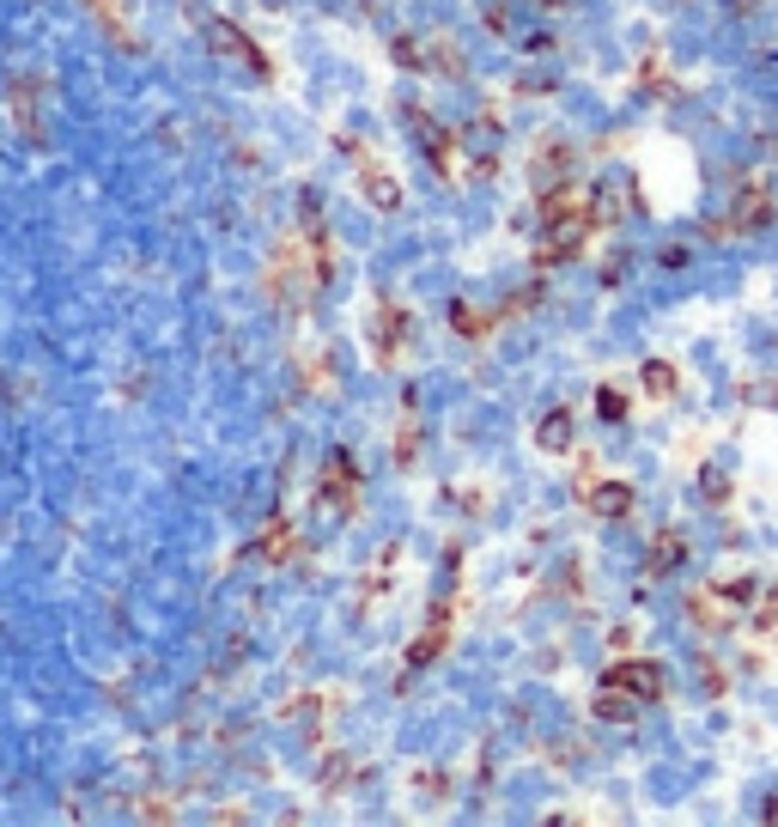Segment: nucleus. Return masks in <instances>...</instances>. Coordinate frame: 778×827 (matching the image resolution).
<instances>
[{
	"label": "nucleus",
	"mask_w": 778,
	"mask_h": 827,
	"mask_svg": "<svg viewBox=\"0 0 778 827\" xmlns=\"http://www.w3.org/2000/svg\"><path fill=\"white\" fill-rule=\"evenodd\" d=\"M608 682H614V688H627V694H645V700L663 694V675H657L651 663H620V669H608Z\"/></svg>",
	"instance_id": "1"
},
{
	"label": "nucleus",
	"mask_w": 778,
	"mask_h": 827,
	"mask_svg": "<svg viewBox=\"0 0 778 827\" xmlns=\"http://www.w3.org/2000/svg\"><path fill=\"white\" fill-rule=\"evenodd\" d=\"M627 505H633V487H627V481H602V487H596V511H614V517H620Z\"/></svg>",
	"instance_id": "2"
},
{
	"label": "nucleus",
	"mask_w": 778,
	"mask_h": 827,
	"mask_svg": "<svg viewBox=\"0 0 778 827\" xmlns=\"http://www.w3.org/2000/svg\"><path fill=\"white\" fill-rule=\"evenodd\" d=\"M566 444H572V420L548 414V420H541V450H566Z\"/></svg>",
	"instance_id": "3"
},
{
	"label": "nucleus",
	"mask_w": 778,
	"mask_h": 827,
	"mask_svg": "<svg viewBox=\"0 0 778 827\" xmlns=\"http://www.w3.org/2000/svg\"><path fill=\"white\" fill-rule=\"evenodd\" d=\"M681 548H687L681 536H663V542H651V566H657V572H669V566H681V560H687Z\"/></svg>",
	"instance_id": "4"
},
{
	"label": "nucleus",
	"mask_w": 778,
	"mask_h": 827,
	"mask_svg": "<svg viewBox=\"0 0 778 827\" xmlns=\"http://www.w3.org/2000/svg\"><path fill=\"white\" fill-rule=\"evenodd\" d=\"M596 712H602V718H633L627 688H614V682H608V688H602V700H596Z\"/></svg>",
	"instance_id": "5"
},
{
	"label": "nucleus",
	"mask_w": 778,
	"mask_h": 827,
	"mask_svg": "<svg viewBox=\"0 0 778 827\" xmlns=\"http://www.w3.org/2000/svg\"><path fill=\"white\" fill-rule=\"evenodd\" d=\"M645 390H651V396H669V390H675V371H669L663 359H651V365H645Z\"/></svg>",
	"instance_id": "6"
},
{
	"label": "nucleus",
	"mask_w": 778,
	"mask_h": 827,
	"mask_svg": "<svg viewBox=\"0 0 778 827\" xmlns=\"http://www.w3.org/2000/svg\"><path fill=\"white\" fill-rule=\"evenodd\" d=\"M596 414H602V420H627V396L602 384V390H596Z\"/></svg>",
	"instance_id": "7"
},
{
	"label": "nucleus",
	"mask_w": 778,
	"mask_h": 827,
	"mask_svg": "<svg viewBox=\"0 0 778 827\" xmlns=\"http://www.w3.org/2000/svg\"><path fill=\"white\" fill-rule=\"evenodd\" d=\"M371 201H377V207H396V183H389V177H371Z\"/></svg>",
	"instance_id": "8"
}]
</instances>
